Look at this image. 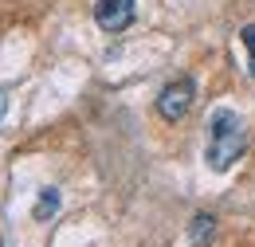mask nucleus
I'll return each mask as SVG.
<instances>
[{
    "label": "nucleus",
    "mask_w": 255,
    "mask_h": 247,
    "mask_svg": "<svg viewBox=\"0 0 255 247\" xmlns=\"http://www.w3.org/2000/svg\"><path fill=\"white\" fill-rule=\"evenodd\" d=\"M248 149V129L236 110H216L208 118V137H204V161L212 173H228Z\"/></svg>",
    "instance_id": "f257e3e1"
},
{
    "label": "nucleus",
    "mask_w": 255,
    "mask_h": 247,
    "mask_svg": "<svg viewBox=\"0 0 255 247\" xmlns=\"http://www.w3.org/2000/svg\"><path fill=\"white\" fill-rule=\"evenodd\" d=\"M0 114H4V94H0Z\"/></svg>",
    "instance_id": "0eeeda50"
},
{
    "label": "nucleus",
    "mask_w": 255,
    "mask_h": 247,
    "mask_svg": "<svg viewBox=\"0 0 255 247\" xmlns=\"http://www.w3.org/2000/svg\"><path fill=\"white\" fill-rule=\"evenodd\" d=\"M133 4L137 0H98L95 4V24L102 31H126L133 24Z\"/></svg>",
    "instance_id": "7ed1b4c3"
},
{
    "label": "nucleus",
    "mask_w": 255,
    "mask_h": 247,
    "mask_svg": "<svg viewBox=\"0 0 255 247\" xmlns=\"http://www.w3.org/2000/svg\"><path fill=\"white\" fill-rule=\"evenodd\" d=\"M55 212H59V188H43L35 204V220H51Z\"/></svg>",
    "instance_id": "39448f33"
},
{
    "label": "nucleus",
    "mask_w": 255,
    "mask_h": 247,
    "mask_svg": "<svg viewBox=\"0 0 255 247\" xmlns=\"http://www.w3.org/2000/svg\"><path fill=\"white\" fill-rule=\"evenodd\" d=\"M189 236H192V244H196V247L212 244V236H216V220H212V216H196V220H192V228H189Z\"/></svg>",
    "instance_id": "20e7f679"
},
{
    "label": "nucleus",
    "mask_w": 255,
    "mask_h": 247,
    "mask_svg": "<svg viewBox=\"0 0 255 247\" xmlns=\"http://www.w3.org/2000/svg\"><path fill=\"white\" fill-rule=\"evenodd\" d=\"M240 39L248 47V71H252V79H255V24H248V28L240 31Z\"/></svg>",
    "instance_id": "423d86ee"
},
{
    "label": "nucleus",
    "mask_w": 255,
    "mask_h": 247,
    "mask_svg": "<svg viewBox=\"0 0 255 247\" xmlns=\"http://www.w3.org/2000/svg\"><path fill=\"white\" fill-rule=\"evenodd\" d=\"M192 98H196V87H192L189 75H181V79H173V83H165L157 94V114L165 122H181L185 114L192 110Z\"/></svg>",
    "instance_id": "f03ea898"
},
{
    "label": "nucleus",
    "mask_w": 255,
    "mask_h": 247,
    "mask_svg": "<svg viewBox=\"0 0 255 247\" xmlns=\"http://www.w3.org/2000/svg\"><path fill=\"white\" fill-rule=\"evenodd\" d=\"M0 247H4V244H0Z\"/></svg>",
    "instance_id": "6e6552de"
}]
</instances>
